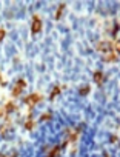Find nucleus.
Segmentation results:
<instances>
[{
    "label": "nucleus",
    "instance_id": "f257e3e1",
    "mask_svg": "<svg viewBox=\"0 0 120 157\" xmlns=\"http://www.w3.org/2000/svg\"><path fill=\"white\" fill-rule=\"evenodd\" d=\"M40 100H42V94H39V93H34V94H31V96H28V97L23 99V102H25L29 108H34V105H37Z\"/></svg>",
    "mask_w": 120,
    "mask_h": 157
},
{
    "label": "nucleus",
    "instance_id": "f03ea898",
    "mask_svg": "<svg viewBox=\"0 0 120 157\" xmlns=\"http://www.w3.org/2000/svg\"><path fill=\"white\" fill-rule=\"evenodd\" d=\"M26 88V80H23V78H20V80L16 83V86H14V90H13V96L14 97H19L20 94H22V91Z\"/></svg>",
    "mask_w": 120,
    "mask_h": 157
},
{
    "label": "nucleus",
    "instance_id": "7ed1b4c3",
    "mask_svg": "<svg viewBox=\"0 0 120 157\" xmlns=\"http://www.w3.org/2000/svg\"><path fill=\"white\" fill-rule=\"evenodd\" d=\"M32 34H37V33H40V29H42V20H40V17L36 14L34 17H32Z\"/></svg>",
    "mask_w": 120,
    "mask_h": 157
},
{
    "label": "nucleus",
    "instance_id": "20e7f679",
    "mask_svg": "<svg viewBox=\"0 0 120 157\" xmlns=\"http://www.w3.org/2000/svg\"><path fill=\"white\" fill-rule=\"evenodd\" d=\"M105 62H117L118 60V52L117 51H108L103 57Z\"/></svg>",
    "mask_w": 120,
    "mask_h": 157
},
{
    "label": "nucleus",
    "instance_id": "39448f33",
    "mask_svg": "<svg viewBox=\"0 0 120 157\" xmlns=\"http://www.w3.org/2000/svg\"><path fill=\"white\" fill-rule=\"evenodd\" d=\"M94 82H96L97 85H102V83H103V72H102V71H96V72H94Z\"/></svg>",
    "mask_w": 120,
    "mask_h": 157
},
{
    "label": "nucleus",
    "instance_id": "423d86ee",
    "mask_svg": "<svg viewBox=\"0 0 120 157\" xmlns=\"http://www.w3.org/2000/svg\"><path fill=\"white\" fill-rule=\"evenodd\" d=\"M58 152H60V146H58V145H55V146H52V149L48 152V157H57V155H58Z\"/></svg>",
    "mask_w": 120,
    "mask_h": 157
},
{
    "label": "nucleus",
    "instance_id": "0eeeda50",
    "mask_svg": "<svg viewBox=\"0 0 120 157\" xmlns=\"http://www.w3.org/2000/svg\"><path fill=\"white\" fill-rule=\"evenodd\" d=\"M5 109H6V113H13V111H16V109H17V106H16L13 102H9V103H6Z\"/></svg>",
    "mask_w": 120,
    "mask_h": 157
},
{
    "label": "nucleus",
    "instance_id": "6e6552de",
    "mask_svg": "<svg viewBox=\"0 0 120 157\" xmlns=\"http://www.w3.org/2000/svg\"><path fill=\"white\" fill-rule=\"evenodd\" d=\"M63 10H65V5H58V8H57V13H55V19L58 20L60 17H62V13H63Z\"/></svg>",
    "mask_w": 120,
    "mask_h": 157
},
{
    "label": "nucleus",
    "instance_id": "1a4fd4ad",
    "mask_svg": "<svg viewBox=\"0 0 120 157\" xmlns=\"http://www.w3.org/2000/svg\"><path fill=\"white\" fill-rule=\"evenodd\" d=\"M34 125H36V122L29 119V120H28V122L25 123V128H28V129H32V128H34Z\"/></svg>",
    "mask_w": 120,
    "mask_h": 157
},
{
    "label": "nucleus",
    "instance_id": "9d476101",
    "mask_svg": "<svg viewBox=\"0 0 120 157\" xmlns=\"http://www.w3.org/2000/svg\"><path fill=\"white\" fill-rule=\"evenodd\" d=\"M60 91H62V88H60V86H55V88H54V91L51 93V99H54V97H55V96H57Z\"/></svg>",
    "mask_w": 120,
    "mask_h": 157
},
{
    "label": "nucleus",
    "instance_id": "9b49d317",
    "mask_svg": "<svg viewBox=\"0 0 120 157\" xmlns=\"http://www.w3.org/2000/svg\"><path fill=\"white\" fill-rule=\"evenodd\" d=\"M88 93H89V86H88V85H86L85 88L80 90V94H82V96H85V94H88Z\"/></svg>",
    "mask_w": 120,
    "mask_h": 157
},
{
    "label": "nucleus",
    "instance_id": "f8f14e48",
    "mask_svg": "<svg viewBox=\"0 0 120 157\" xmlns=\"http://www.w3.org/2000/svg\"><path fill=\"white\" fill-rule=\"evenodd\" d=\"M48 119H51V114H43V116L40 117V122H43V120H48Z\"/></svg>",
    "mask_w": 120,
    "mask_h": 157
},
{
    "label": "nucleus",
    "instance_id": "ddd939ff",
    "mask_svg": "<svg viewBox=\"0 0 120 157\" xmlns=\"http://www.w3.org/2000/svg\"><path fill=\"white\" fill-rule=\"evenodd\" d=\"M3 37H5V29H3L2 26H0V42L3 40Z\"/></svg>",
    "mask_w": 120,
    "mask_h": 157
}]
</instances>
